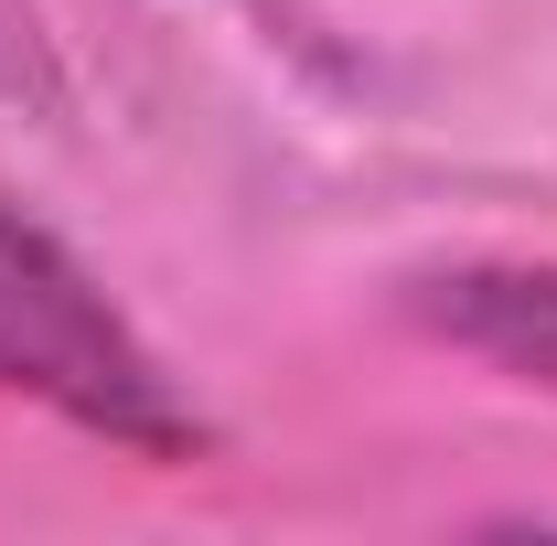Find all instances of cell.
<instances>
[{
	"mask_svg": "<svg viewBox=\"0 0 557 546\" xmlns=\"http://www.w3.org/2000/svg\"><path fill=\"white\" fill-rule=\"evenodd\" d=\"M418 322L504 364L515 386L557 397V269H440L418 278Z\"/></svg>",
	"mask_w": 557,
	"mask_h": 546,
	"instance_id": "2",
	"label": "cell"
},
{
	"mask_svg": "<svg viewBox=\"0 0 557 546\" xmlns=\"http://www.w3.org/2000/svg\"><path fill=\"white\" fill-rule=\"evenodd\" d=\"M0 386L129 461H205L214 450L183 375L139 343V322L97 289V269L65 236H44L22 204H0Z\"/></svg>",
	"mask_w": 557,
	"mask_h": 546,
	"instance_id": "1",
	"label": "cell"
}]
</instances>
